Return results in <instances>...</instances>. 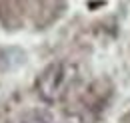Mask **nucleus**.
Instances as JSON below:
<instances>
[{"instance_id":"obj_1","label":"nucleus","mask_w":130,"mask_h":123,"mask_svg":"<svg viewBox=\"0 0 130 123\" xmlns=\"http://www.w3.org/2000/svg\"><path fill=\"white\" fill-rule=\"evenodd\" d=\"M78 81H80L78 66L72 61L60 60L42 70V74L36 79V93L44 103L58 105L76 89Z\"/></svg>"}]
</instances>
